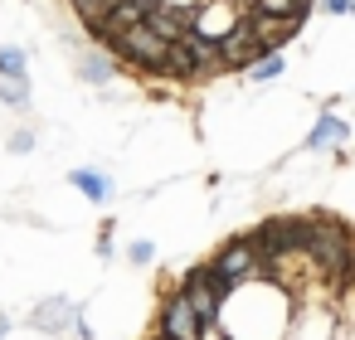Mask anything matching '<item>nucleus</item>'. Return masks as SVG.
<instances>
[{
	"instance_id": "f03ea898",
	"label": "nucleus",
	"mask_w": 355,
	"mask_h": 340,
	"mask_svg": "<svg viewBox=\"0 0 355 340\" xmlns=\"http://www.w3.org/2000/svg\"><path fill=\"white\" fill-rule=\"evenodd\" d=\"M166 49H171V44H166L146 20H137L132 30H122V35H117V44H112L107 54H112L117 64H127L132 73H146V78H156V73H161V78H166Z\"/></svg>"
},
{
	"instance_id": "9b49d317",
	"label": "nucleus",
	"mask_w": 355,
	"mask_h": 340,
	"mask_svg": "<svg viewBox=\"0 0 355 340\" xmlns=\"http://www.w3.org/2000/svg\"><path fill=\"white\" fill-rule=\"evenodd\" d=\"M248 10L239 6V0H205V6H200V15H195V35H205V39H224L239 20H243Z\"/></svg>"
},
{
	"instance_id": "5701e85b",
	"label": "nucleus",
	"mask_w": 355,
	"mask_h": 340,
	"mask_svg": "<svg viewBox=\"0 0 355 340\" xmlns=\"http://www.w3.org/2000/svg\"><path fill=\"white\" fill-rule=\"evenodd\" d=\"M200 340H229V335H224L219 325H205V330H200Z\"/></svg>"
},
{
	"instance_id": "2eb2a0df",
	"label": "nucleus",
	"mask_w": 355,
	"mask_h": 340,
	"mask_svg": "<svg viewBox=\"0 0 355 340\" xmlns=\"http://www.w3.org/2000/svg\"><path fill=\"white\" fill-rule=\"evenodd\" d=\"M0 78H30V49L25 44H0Z\"/></svg>"
},
{
	"instance_id": "a878e982",
	"label": "nucleus",
	"mask_w": 355,
	"mask_h": 340,
	"mask_svg": "<svg viewBox=\"0 0 355 340\" xmlns=\"http://www.w3.org/2000/svg\"><path fill=\"white\" fill-rule=\"evenodd\" d=\"M151 340H156V335H151Z\"/></svg>"
},
{
	"instance_id": "b1692460",
	"label": "nucleus",
	"mask_w": 355,
	"mask_h": 340,
	"mask_svg": "<svg viewBox=\"0 0 355 340\" xmlns=\"http://www.w3.org/2000/svg\"><path fill=\"white\" fill-rule=\"evenodd\" d=\"M166 6H205V0H166Z\"/></svg>"
},
{
	"instance_id": "20e7f679",
	"label": "nucleus",
	"mask_w": 355,
	"mask_h": 340,
	"mask_svg": "<svg viewBox=\"0 0 355 340\" xmlns=\"http://www.w3.org/2000/svg\"><path fill=\"white\" fill-rule=\"evenodd\" d=\"M287 340H336V301H331V292H321V296L302 292L297 296V316H292Z\"/></svg>"
},
{
	"instance_id": "393cba45",
	"label": "nucleus",
	"mask_w": 355,
	"mask_h": 340,
	"mask_svg": "<svg viewBox=\"0 0 355 340\" xmlns=\"http://www.w3.org/2000/svg\"><path fill=\"white\" fill-rule=\"evenodd\" d=\"M350 15H355V0H350Z\"/></svg>"
},
{
	"instance_id": "f8f14e48",
	"label": "nucleus",
	"mask_w": 355,
	"mask_h": 340,
	"mask_svg": "<svg viewBox=\"0 0 355 340\" xmlns=\"http://www.w3.org/2000/svg\"><path fill=\"white\" fill-rule=\"evenodd\" d=\"M73 78H78L83 88H107V83L117 78V59H112L107 49L83 44V49H73Z\"/></svg>"
},
{
	"instance_id": "6e6552de",
	"label": "nucleus",
	"mask_w": 355,
	"mask_h": 340,
	"mask_svg": "<svg viewBox=\"0 0 355 340\" xmlns=\"http://www.w3.org/2000/svg\"><path fill=\"white\" fill-rule=\"evenodd\" d=\"M78 301L73 296H44V301H35V311H30V330H40V335H73V321H78Z\"/></svg>"
},
{
	"instance_id": "412c9836",
	"label": "nucleus",
	"mask_w": 355,
	"mask_h": 340,
	"mask_svg": "<svg viewBox=\"0 0 355 340\" xmlns=\"http://www.w3.org/2000/svg\"><path fill=\"white\" fill-rule=\"evenodd\" d=\"M73 340H98L93 335V325H88V306L78 311V321H73Z\"/></svg>"
},
{
	"instance_id": "4468645a",
	"label": "nucleus",
	"mask_w": 355,
	"mask_h": 340,
	"mask_svg": "<svg viewBox=\"0 0 355 340\" xmlns=\"http://www.w3.org/2000/svg\"><path fill=\"white\" fill-rule=\"evenodd\" d=\"M282 73H287V59H282V49H272V54H263V59H258L243 78H248V83H258V88H272Z\"/></svg>"
},
{
	"instance_id": "aec40b11",
	"label": "nucleus",
	"mask_w": 355,
	"mask_h": 340,
	"mask_svg": "<svg viewBox=\"0 0 355 340\" xmlns=\"http://www.w3.org/2000/svg\"><path fill=\"white\" fill-rule=\"evenodd\" d=\"M112 253H117V248H112V219H107V224H103V233H98V258L107 262Z\"/></svg>"
},
{
	"instance_id": "7ed1b4c3",
	"label": "nucleus",
	"mask_w": 355,
	"mask_h": 340,
	"mask_svg": "<svg viewBox=\"0 0 355 340\" xmlns=\"http://www.w3.org/2000/svg\"><path fill=\"white\" fill-rule=\"evenodd\" d=\"M209 272H214V282H219L224 292H234V287H243V282H253V277H268V262H263V253H258V238L248 233V238L219 243V253L209 258Z\"/></svg>"
},
{
	"instance_id": "ddd939ff",
	"label": "nucleus",
	"mask_w": 355,
	"mask_h": 340,
	"mask_svg": "<svg viewBox=\"0 0 355 340\" xmlns=\"http://www.w3.org/2000/svg\"><path fill=\"white\" fill-rule=\"evenodd\" d=\"M166 78H180V83H195V54L185 39H175L166 49Z\"/></svg>"
},
{
	"instance_id": "423d86ee",
	"label": "nucleus",
	"mask_w": 355,
	"mask_h": 340,
	"mask_svg": "<svg viewBox=\"0 0 355 340\" xmlns=\"http://www.w3.org/2000/svg\"><path fill=\"white\" fill-rule=\"evenodd\" d=\"M200 316H195V306L180 296V287H171L166 296H161V306H156V321H151V335L156 340H200Z\"/></svg>"
},
{
	"instance_id": "39448f33",
	"label": "nucleus",
	"mask_w": 355,
	"mask_h": 340,
	"mask_svg": "<svg viewBox=\"0 0 355 340\" xmlns=\"http://www.w3.org/2000/svg\"><path fill=\"white\" fill-rule=\"evenodd\" d=\"M175 287H180V296H185V301L195 306V316H200V325H219V311H224V296H229V292H224V287L214 282V272H209V262H200V267H190V272H185V277H180Z\"/></svg>"
},
{
	"instance_id": "f3484780",
	"label": "nucleus",
	"mask_w": 355,
	"mask_h": 340,
	"mask_svg": "<svg viewBox=\"0 0 355 340\" xmlns=\"http://www.w3.org/2000/svg\"><path fill=\"white\" fill-rule=\"evenodd\" d=\"M35 146H40V127H35V122H25V127H15V132L6 136V151H10V156H30Z\"/></svg>"
},
{
	"instance_id": "6ab92c4d",
	"label": "nucleus",
	"mask_w": 355,
	"mask_h": 340,
	"mask_svg": "<svg viewBox=\"0 0 355 340\" xmlns=\"http://www.w3.org/2000/svg\"><path fill=\"white\" fill-rule=\"evenodd\" d=\"M311 10L326 15V20H345V15H350V0H316Z\"/></svg>"
},
{
	"instance_id": "4be33fe9",
	"label": "nucleus",
	"mask_w": 355,
	"mask_h": 340,
	"mask_svg": "<svg viewBox=\"0 0 355 340\" xmlns=\"http://www.w3.org/2000/svg\"><path fill=\"white\" fill-rule=\"evenodd\" d=\"M10 330H15V316H10V311H6V306H0V340H6V335H10Z\"/></svg>"
},
{
	"instance_id": "dca6fc26",
	"label": "nucleus",
	"mask_w": 355,
	"mask_h": 340,
	"mask_svg": "<svg viewBox=\"0 0 355 340\" xmlns=\"http://www.w3.org/2000/svg\"><path fill=\"white\" fill-rule=\"evenodd\" d=\"M30 98H35L30 78H0V107H15V112H25V107H30Z\"/></svg>"
},
{
	"instance_id": "1a4fd4ad",
	"label": "nucleus",
	"mask_w": 355,
	"mask_h": 340,
	"mask_svg": "<svg viewBox=\"0 0 355 340\" xmlns=\"http://www.w3.org/2000/svg\"><path fill=\"white\" fill-rule=\"evenodd\" d=\"M345 141H350V122H345L336 107H321V112L311 117L306 136H302V151H340Z\"/></svg>"
},
{
	"instance_id": "a211bd4d",
	"label": "nucleus",
	"mask_w": 355,
	"mask_h": 340,
	"mask_svg": "<svg viewBox=\"0 0 355 340\" xmlns=\"http://www.w3.org/2000/svg\"><path fill=\"white\" fill-rule=\"evenodd\" d=\"M156 253H161L156 238H132V243H127V262H132V267H151Z\"/></svg>"
},
{
	"instance_id": "0eeeda50",
	"label": "nucleus",
	"mask_w": 355,
	"mask_h": 340,
	"mask_svg": "<svg viewBox=\"0 0 355 340\" xmlns=\"http://www.w3.org/2000/svg\"><path fill=\"white\" fill-rule=\"evenodd\" d=\"M263 54H272V44L268 39H258L253 35V25H248V15L219 39V59H224V73H248Z\"/></svg>"
},
{
	"instance_id": "9d476101",
	"label": "nucleus",
	"mask_w": 355,
	"mask_h": 340,
	"mask_svg": "<svg viewBox=\"0 0 355 340\" xmlns=\"http://www.w3.org/2000/svg\"><path fill=\"white\" fill-rule=\"evenodd\" d=\"M69 185L83 195V204H98V209H107L117 199V175L107 165H73L69 170Z\"/></svg>"
},
{
	"instance_id": "f257e3e1",
	"label": "nucleus",
	"mask_w": 355,
	"mask_h": 340,
	"mask_svg": "<svg viewBox=\"0 0 355 340\" xmlns=\"http://www.w3.org/2000/svg\"><path fill=\"white\" fill-rule=\"evenodd\" d=\"M297 316V292H287L277 277H253L224 296L219 330L229 340H287Z\"/></svg>"
}]
</instances>
